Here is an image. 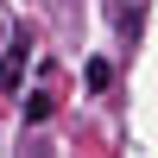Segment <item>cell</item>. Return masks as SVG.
Returning <instances> with one entry per match:
<instances>
[{"mask_svg": "<svg viewBox=\"0 0 158 158\" xmlns=\"http://www.w3.org/2000/svg\"><path fill=\"white\" fill-rule=\"evenodd\" d=\"M51 114V95H25V120H44Z\"/></svg>", "mask_w": 158, "mask_h": 158, "instance_id": "obj_1", "label": "cell"}]
</instances>
